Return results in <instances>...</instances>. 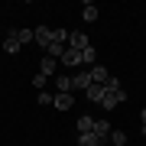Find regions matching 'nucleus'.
<instances>
[{
  "label": "nucleus",
  "instance_id": "f257e3e1",
  "mask_svg": "<svg viewBox=\"0 0 146 146\" xmlns=\"http://www.w3.org/2000/svg\"><path fill=\"white\" fill-rule=\"evenodd\" d=\"M123 101H127V91H123V88H120V91H107V88H104V98H101V107H104V110H114L117 104H123Z\"/></svg>",
  "mask_w": 146,
  "mask_h": 146
},
{
  "label": "nucleus",
  "instance_id": "f03ea898",
  "mask_svg": "<svg viewBox=\"0 0 146 146\" xmlns=\"http://www.w3.org/2000/svg\"><path fill=\"white\" fill-rule=\"evenodd\" d=\"M91 42H88V36H84L81 29H75V33H68V49H75V52H84Z\"/></svg>",
  "mask_w": 146,
  "mask_h": 146
},
{
  "label": "nucleus",
  "instance_id": "7ed1b4c3",
  "mask_svg": "<svg viewBox=\"0 0 146 146\" xmlns=\"http://www.w3.org/2000/svg\"><path fill=\"white\" fill-rule=\"evenodd\" d=\"M58 62H62V65H68V68H81V52H75V49H65Z\"/></svg>",
  "mask_w": 146,
  "mask_h": 146
},
{
  "label": "nucleus",
  "instance_id": "20e7f679",
  "mask_svg": "<svg viewBox=\"0 0 146 146\" xmlns=\"http://www.w3.org/2000/svg\"><path fill=\"white\" fill-rule=\"evenodd\" d=\"M72 84L88 91V88H91V72H88V68H78V72H75V78H72Z\"/></svg>",
  "mask_w": 146,
  "mask_h": 146
},
{
  "label": "nucleus",
  "instance_id": "39448f33",
  "mask_svg": "<svg viewBox=\"0 0 146 146\" xmlns=\"http://www.w3.org/2000/svg\"><path fill=\"white\" fill-rule=\"evenodd\" d=\"M107 78H110V72L104 65H94L91 68V84H107Z\"/></svg>",
  "mask_w": 146,
  "mask_h": 146
},
{
  "label": "nucleus",
  "instance_id": "423d86ee",
  "mask_svg": "<svg viewBox=\"0 0 146 146\" xmlns=\"http://www.w3.org/2000/svg\"><path fill=\"white\" fill-rule=\"evenodd\" d=\"M101 143H107V140H101L98 133H78V146H101Z\"/></svg>",
  "mask_w": 146,
  "mask_h": 146
},
{
  "label": "nucleus",
  "instance_id": "0eeeda50",
  "mask_svg": "<svg viewBox=\"0 0 146 146\" xmlns=\"http://www.w3.org/2000/svg\"><path fill=\"white\" fill-rule=\"evenodd\" d=\"M110 130H114V127H110V120H104V117H101V120H94V133H98L101 140H107Z\"/></svg>",
  "mask_w": 146,
  "mask_h": 146
},
{
  "label": "nucleus",
  "instance_id": "6e6552de",
  "mask_svg": "<svg viewBox=\"0 0 146 146\" xmlns=\"http://www.w3.org/2000/svg\"><path fill=\"white\" fill-rule=\"evenodd\" d=\"M55 68H58V58H49V55H46V58L39 62V72L46 75V78H49V75H55Z\"/></svg>",
  "mask_w": 146,
  "mask_h": 146
},
{
  "label": "nucleus",
  "instance_id": "1a4fd4ad",
  "mask_svg": "<svg viewBox=\"0 0 146 146\" xmlns=\"http://www.w3.org/2000/svg\"><path fill=\"white\" fill-rule=\"evenodd\" d=\"M36 42L46 49L49 42H52V29H49V26H36Z\"/></svg>",
  "mask_w": 146,
  "mask_h": 146
},
{
  "label": "nucleus",
  "instance_id": "9d476101",
  "mask_svg": "<svg viewBox=\"0 0 146 146\" xmlns=\"http://www.w3.org/2000/svg\"><path fill=\"white\" fill-rule=\"evenodd\" d=\"M65 49H68L65 42H55V39H52V42L46 46V52H49V58H62V52H65Z\"/></svg>",
  "mask_w": 146,
  "mask_h": 146
},
{
  "label": "nucleus",
  "instance_id": "9b49d317",
  "mask_svg": "<svg viewBox=\"0 0 146 146\" xmlns=\"http://www.w3.org/2000/svg\"><path fill=\"white\" fill-rule=\"evenodd\" d=\"M20 49H23V46H20V39H16V33H13V36H7V39H3V52L16 55V52H20Z\"/></svg>",
  "mask_w": 146,
  "mask_h": 146
},
{
  "label": "nucleus",
  "instance_id": "f8f14e48",
  "mask_svg": "<svg viewBox=\"0 0 146 146\" xmlns=\"http://www.w3.org/2000/svg\"><path fill=\"white\" fill-rule=\"evenodd\" d=\"M55 88H58V94H72L75 84H72V78H68V75H58V78H55Z\"/></svg>",
  "mask_w": 146,
  "mask_h": 146
},
{
  "label": "nucleus",
  "instance_id": "ddd939ff",
  "mask_svg": "<svg viewBox=\"0 0 146 146\" xmlns=\"http://www.w3.org/2000/svg\"><path fill=\"white\" fill-rule=\"evenodd\" d=\"M94 130V117L91 114H81L78 117V133H91Z\"/></svg>",
  "mask_w": 146,
  "mask_h": 146
},
{
  "label": "nucleus",
  "instance_id": "4468645a",
  "mask_svg": "<svg viewBox=\"0 0 146 146\" xmlns=\"http://www.w3.org/2000/svg\"><path fill=\"white\" fill-rule=\"evenodd\" d=\"M84 98H88V101H98V104H101V98H104V84H91V88L84 91Z\"/></svg>",
  "mask_w": 146,
  "mask_h": 146
},
{
  "label": "nucleus",
  "instance_id": "2eb2a0df",
  "mask_svg": "<svg viewBox=\"0 0 146 146\" xmlns=\"http://www.w3.org/2000/svg\"><path fill=\"white\" fill-rule=\"evenodd\" d=\"M16 39H20V46H29V42H36V29H16Z\"/></svg>",
  "mask_w": 146,
  "mask_h": 146
},
{
  "label": "nucleus",
  "instance_id": "dca6fc26",
  "mask_svg": "<svg viewBox=\"0 0 146 146\" xmlns=\"http://www.w3.org/2000/svg\"><path fill=\"white\" fill-rule=\"evenodd\" d=\"M52 104H55L58 110H68V107L75 104V98H72V94H55V101H52Z\"/></svg>",
  "mask_w": 146,
  "mask_h": 146
},
{
  "label": "nucleus",
  "instance_id": "f3484780",
  "mask_svg": "<svg viewBox=\"0 0 146 146\" xmlns=\"http://www.w3.org/2000/svg\"><path fill=\"white\" fill-rule=\"evenodd\" d=\"M98 13H101V10H98L94 3H84V7H81V16H84V23H94V20H98Z\"/></svg>",
  "mask_w": 146,
  "mask_h": 146
},
{
  "label": "nucleus",
  "instance_id": "a211bd4d",
  "mask_svg": "<svg viewBox=\"0 0 146 146\" xmlns=\"http://www.w3.org/2000/svg\"><path fill=\"white\" fill-rule=\"evenodd\" d=\"M94 62H98V52H94V46H88L81 52V65H94Z\"/></svg>",
  "mask_w": 146,
  "mask_h": 146
},
{
  "label": "nucleus",
  "instance_id": "6ab92c4d",
  "mask_svg": "<svg viewBox=\"0 0 146 146\" xmlns=\"http://www.w3.org/2000/svg\"><path fill=\"white\" fill-rule=\"evenodd\" d=\"M107 143H114V146H123V143H127V133H123V130H110Z\"/></svg>",
  "mask_w": 146,
  "mask_h": 146
},
{
  "label": "nucleus",
  "instance_id": "aec40b11",
  "mask_svg": "<svg viewBox=\"0 0 146 146\" xmlns=\"http://www.w3.org/2000/svg\"><path fill=\"white\" fill-rule=\"evenodd\" d=\"M52 39H55V42H65V46H68V29H52Z\"/></svg>",
  "mask_w": 146,
  "mask_h": 146
},
{
  "label": "nucleus",
  "instance_id": "412c9836",
  "mask_svg": "<svg viewBox=\"0 0 146 146\" xmlns=\"http://www.w3.org/2000/svg\"><path fill=\"white\" fill-rule=\"evenodd\" d=\"M52 101H55V94H52V91H39V104H42V107L52 104Z\"/></svg>",
  "mask_w": 146,
  "mask_h": 146
},
{
  "label": "nucleus",
  "instance_id": "4be33fe9",
  "mask_svg": "<svg viewBox=\"0 0 146 146\" xmlns=\"http://www.w3.org/2000/svg\"><path fill=\"white\" fill-rule=\"evenodd\" d=\"M104 88H107V91H120V78H114V75H110V78H107V84H104Z\"/></svg>",
  "mask_w": 146,
  "mask_h": 146
},
{
  "label": "nucleus",
  "instance_id": "5701e85b",
  "mask_svg": "<svg viewBox=\"0 0 146 146\" xmlns=\"http://www.w3.org/2000/svg\"><path fill=\"white\" fill-rule=\"evenodd\" d=\"M33 88H46V75H42V72L33 75Z\"/></svg>",
  "mask_w": 146,
  "mask_h": 146
},
{
  "label": "nucleus",
  "instance_id": "b1692460",
  "mask_svg": "<svg viewBox=\"0 0 146 146\" xmlns=\"http://www.w3.org/2000/svg\"><path fill=\"white\" fill-rule=\"evenodd\" d=\"M140 130H143V136H146V107L140 110Z\"/></svg>",
  "mask_w": 146,
  "mask_h": 146
}]
</instances>
